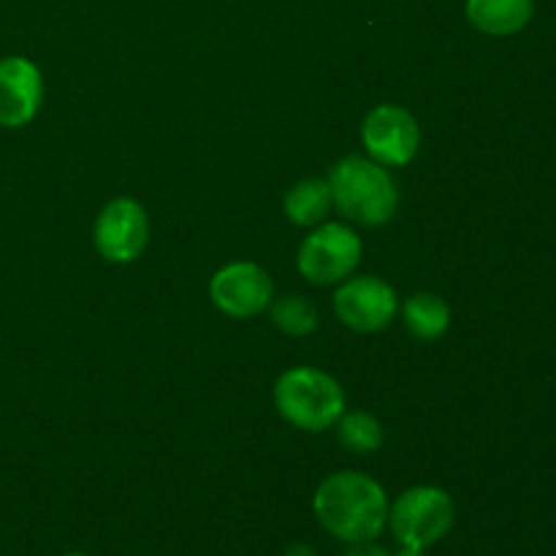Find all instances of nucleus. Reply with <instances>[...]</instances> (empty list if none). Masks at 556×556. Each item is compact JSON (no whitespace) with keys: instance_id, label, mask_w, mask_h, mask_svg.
<instances>
[{"instance_id":"obj_4","label":"nucleus","mask_w":556,"mask_h":556,"mask_svg":"<svg viewBox=\"0 0 556 556\" xmlns=\"http://www.w3.org/2000/svg\"><path fill=\"white\" fill-rule=\"evenodd\" d=\"M454 521V500L438 486H413L389 505V527L400 546H434L448 535Z\"/></svg>"},{"instance_id":"obj_6","label":"nucleus","mask_w":556,"mask_h":556,"mask_svg":"<svg viewBox=\"0 0 556 556\" xmlns=\"http://www.w3.org/2000/svg\"><path fill=\"white\" fill-rule=\"evenodd\" d=\"M400 302H396L394 288L386 280L372 275L348 277L340 282L334 293V313L348 329L362 331H380L394 320Z\"/></svg>"},{"instance_id":"obj_16","label":"nucleus","mask_w":556,"mask_h":556,"mask_svg":"<svg viewBox=\"0 0 556 556\" xmlns=\"http://www.w3.org/2000/svg\"><path fill=\"white\" fill-rule=\"evenodd\" d=\"M342 556H391V554L386 552V548L375 546V541H369V543H353V546Z\"/></svg>"},{"instance_id":"obj_11","label":"nucleus","mask_w":556,"mask_h":556,"mask_svg":"<svg viewBox=\"0 0 556 556\" xmlns=\"http://www.w3.org/2000/svg\"><path fill=\"white\" fill-rule=\"evenodd\" d=\"M467 20L486 36L505 38L525 30L535 14V0H467Z\"/></svg>"},{"instance_id":"obj_8","label":"nucleus","mask_w":556,"mask_h":556,"mask_svg":"<svg viewBox=\"0 0 556 556\" xmlns=\"http://www.w3.org/2000/svg\"><path fill=\"white\" fill-rule=\"evenodd\" d=\"M150 239V220L139 201L114 199L96 220V248L112 264H130L139 258Z\"/></svg>"},{"instance_id":"obj_15","label":"nucleus","mask_w":556,"mask_h":556,"mask_svg":"<svg viewBox=\"0 0 556 556\" xmlns=\"http://www.w3.org/2000/svg\"><path fill=\"white\" fill-rule=\"evenodd\" d=\"M271 320H275L277 329L286 331V334L307 337L313 334L315 326H318V309H315V304L309 302V299L288 293V296L277 299V302L271 304Z\"/></svg>"},{"instance_id":"obj_9","label":"nucleus","mask_w":556,"mask_h":556,"mask_svg":"<svg viewBox=\"0 0 556 556\" xmlns=\"http://www.w3.org/2000/svg\"><path fill=\"white\" fill-rule=\"evenodd\" d=\"M210 296L220 313L231 318H253L269 307L275 299V286L258 264L239 261V264L223 266L212 277Z\"/></svg>"},{"instance_id":"obj_17","label":"nucleus","mask_w":556,"mask_h":556,"mask_svg":"<svg viewBox=\"0 0 556 556\" xmlns=\"http://www.w3.org/2000/svg\"><path fill=\"white\" fill-rule=\"evenodd\" d=\"M282 556H318L315 554L313 546H307V543H293V546H288Z\"/></svg>"},{"instance_id":"obj_13","label":"nucleus","mask_w":556,"mask_h":556,"mask_svg":"<svg viewBox=\"0 0 556 556\" xmlns=\"http://www.w3.org/2000/svg\"><path fill=\"white\" fill-rule=\"evenodd\" d=\"M402 315H405V326L410 329V334L421 342L440 340L451 326V307L434 293H416L413 299H407Z\"/></svg>"},{"instance_id":"obj_14","label":"nucleus","mask_w":556,"mask_h":556,"mask_svg":"<svg viewBox=\"0 0 556 556\" xmlns=\"http://www.w3.org/2000/svg\"><path fill=\"white\" fill-rule=\"evenodd\" d=\"M334 427L340 443L353 454H375L383 445V427H380L378 418L364 410L342 413Z\"/></svg>"},{"instance_id":"obj_19","label":"nucleus","mask_w":556,"mask_h":556,"mask_svg":"<svg viewBox=\"0 0 556 556\" xmlns=\"http://www.w3.org/2000/svg\"><path fill=\"white\" fill-rule=\"evenodd\" d=\"M63 556H87V554H79V552H71V554H63Z\"/></svg>"},{"instance_id":"obj_7","label":"nucleus","mask_w":556,"mask_h":556,"mask_svg":"<svg viewBox=\"0 0 556 556\" xmlns=\"http://www.w3.org/2000/svg\"><path fill=\"white\" fill-rule=\"evenodd\" d=\"M362 139L380 166H407L421 144V130L405 106L380 103L364 119Z\"/></svg>"},{"instance_id":"obj_2","label":"nucleus","mask_w":556,"mask_h":556,"mask_svg":"<svg viewBox=\"0 0 556 556\" xmlns=\"http://www.w3.org/2000/svg\"><path fill=\"white\" fill-rule=\"evenodd\" d=\"M329 188L342 217L367 228L389 223L400 204V193L386 166L358 155L342 157L331 168Z\"/></svg>"},{"instance_id":"obj_10","label":"nucleus","mask_w":556,"mask_h":556,"mask_svg":"<svg viewBox=\"0 0 556 556\" xmlns=\"http://www.w3.org/2000/svg\"><path fill=\"white\" fill-rule=\"evenodd\" d=\"M43 101V79L27 58L0 60V125L22 128L38 114Z\"/></svg>"},{"instance_id":"obj_12","label":"nucleus","mask_w":556,"mask_h":556,"mask_svg":"<svg viewBox=\"0 0 556 556\" xmlns=\"http://www.w3.org/2000/svg\"><path fill=\"white\" fill-rule=\"evenodd\" d=\"M334 206L329 179H302L286 193V215L296 226H318Z\"/></svg>"},{"instance_id":"obj_3","label":"nucleus","mask_w":556,"mask_h":556,"mask_svg":"<svg viewBox=\"0 0 556 556\" xmlns=\"http://www.w3.org/2000/svg\"><path fill=\"white\" fill-rule=\"evenodd\" d=\"M275 405L288 424L304 432L331 429L345 413V391L331 375L296 367L275 383Z\"/></svg>"},{"instance_id":"obj_18","label":"nucleus","mask_w":556,"mask_h":556,"mask_svg":"<svg viewBox=\"0 0 556 556\" xmlns=\"http://www.w3.org/2000/svg\"><path fill=\"white\" fill-rule=\"evenodd\" d=\"M396 556H429L427 548H418V546H402L400 554Z\"/></svg>"},{"instance_id":"obj_1","label":"nucleus","mask_w":556,"mask_h":556,"mask_svg":"<svg viewBox=\"0 0 556 556\" xmlns=\"http://www.w3.org/2000/svg\"><path fill=\"white\" fill-rule=\"evenodd\" d=\"M318 525L337 541L369 543L389 525V497L375 478L364 472H334L313 497Z\"/></svg>"},{"instance_id":"obj_5","label":"nucleus","mask_w":556,"mask_h":556,"mask_svg":"<svg viewBox=\"0 0 556 556\" xmlns=\"http://www.w3.org/2000/svg\"><path fill=\"white\" fill-rule=\"evenodd\" d=\"M362 237L351 226L326 223L299 244L296 264L313 286H337L356 271L362 261Z\"/></svg>"}]
</instances>
